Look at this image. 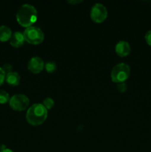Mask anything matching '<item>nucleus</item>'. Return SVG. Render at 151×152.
Instances as JSON below:
<instances>
[{"mask_svg": "<svg viewBox=\"0 0 151 152\" xmlns=\"http://www.w3.org/2000/svg\"><path fill=\"white\" fill-rule=\"evenodd\" d=\"M5 77L6 74L4 71H3L2 68L0 67V86L4 83V82L5 81Z\"/></svg>", "mask_w": 151, "mask_h": 152, "instance_id": "16", "label": "nucleus"}, {"mask_svg": "<svg viewBox=\"0 0 151 152\" xmlns=\"http://www.w3.org/2000/svg\"><path fill=\"white\" fill-rule=\"evenodd\" d=\"M23 35L25 41L32 45L40 44L44 39V33L41 28L33 25L25 28Z\"/></svg>", "mask_w": 151, "mask_h": 152, "instance_id": "4", "label": "nucleus"}, {"mask_svg": "<svg viewBox=\"0 0 151 152\" xmlns=\"http://www.w3.org/2000/svg\"><path fill=\"white\" fill-rule=\"evenodd\" d=\"M25 37L22 33L19 31H16L12 34L11 37L10 39V44L14 48H19L25 43Z\"/></svg>", "mask_w": 151, "mask_h": 152, "instance_id": "9", "label": "nucleus"}, {"mask_svg": "<svg viewBox=\"0 0 151 152\" xmlns=\"http://www.w3.org/2000/svg\"><path fill=\"white\" fill-rule=\"evenodd\" d=\"M12 36V31L6 25L0 26V41L6 42L10 39Z\"/></svg>", "mask_w": 151, "mask_h": 152, "instance_id": "11", "label": "nucleus"}, {"mask_svg": "<svg viewBox=\"0 0 151 152\" xmlns=\"http://www.w3.org/2000/svg\"><path fill=\"white\" fill-rule=\"evenodd\" d=\"M30 103V99L25 94H15L9 100V105L15 111H22L26 109Z\"/></svg>", "mask_w": 151, "mask_h": 152, "instance_id": "5", "label": "nucleus"}, {"mask_svg": "<svg viewBox=\"0 0 151 152\" xmlns=\"http://www.w3.org/2000/svg\"><path fill=\"white\" fill-rule=\"evenodd\" d=\"M0 152H14V151H12V150L10 149V148H7L4 145H1V150H0Z\"/></svg>", "mask_w": 151, "mask_h": 152, "instance_id": "19", "label": "nucleus"}, {"mask_svg": "<svg viewBox=\"0 0 151 152\" xmlns=\"http://www.w3.org/2000/svg\"><path fill=\"white\" fill-rule=\"evenodd\" d=\"M47 117V110L41 103H35L28 108L26 114V120L32 126L42 124Z\"/></svg>", "mask_w": 151, "mask_h": 152, "instance_id": "2", "label": "nucleus"}, {"mask_svg": "<svg viewBox=\"0 0 151 152\" xmlns=\"http://www.w3.org/2000/svg\"><path fill=\"white\" fill-rule=\"evenodd\" d=\"M0 150H1V145H0Z\"/></svg>", "mask_w": 151, "mask_h": 152, "instance_id": "21", "label": "nucleus"}, {"mask_svg": "<svg viewBox=\"0 0 151 152\" xmlns=\"http://www.w3.org/2000/svg\"><path fill=\"white\" fill-rule=\"evenodd\" d=\"M127 85L126 84L125 82L124 83H120L117 84V90L118 91L121 92V93H123V92H125L127 91Z\"/></svg>", "mask_w": 151, "mask_h": 152, "instance_id": "15", "label": "nucleus"}, {"mask_svg": "<svg viewBox=\"0 0 151 152\" xmlns=\"http://www.w3.org/2000/svg\"><path fill=\"white\" fill-rule=\"evenodd\" d=\"M107 16V10L103 4L96 3L90 10V18L97 23H101L106 19Z\"/></svg>", "mask_w": 151, "mask_h": 152, "instance_id": "6", "label": "nucleus"}, {"mask_svg": "<svg viewBox=\"0 0 151 152\" xmlns=\"http://www.w3.org/2000/svg\"><path fill=\"white\" fill-rule=\"evenodd\" d=\"M144 39L146 42L150 46H151V30H149V31L145 34Z\"/></svg>", "mask_w": 151, "mask_h": 152, "instance_id": "18", "label": "nucleus"}, {"mask_svg": "<svg viewBox=\"0 0 151 152\" xmlns=\"http://www.w3.org/2000/svg\"><path fill=\"white\" fill-rule=\"evenodd\" d=\"M37 10L33 5L24 4L16 13V20L22 26L28 28L32 26L37 19Z\"/></svg>", "mask_w": 151, "mask_h": 152, "instance_id": "1", "label": "nucleus"}, {"mask_svg": "<svg viewBox=\"0 0 151 152\" xmlns=\"http://www.w3.org/2000/svg\"><path fill=\"white\" fill-rule=\"evenodd\" d=\"M130 74V66L127 64L121 62L115 65L111 71V80L117 84L120 83H124L128 79Z\"/></svg>", "mask_w": 151, "mask_h": 152, "instance_id": "3", "label": "nucleus"}, {"mask_svg": "<svg viewBox=\"0 0 151 152\" xmlns=\"http://www.w3.org/2000/svg\"><path fill=\"white\" fill-rule=\"evenodd\" d=\"M56 63L54 61H48L44 64V68H45L46 71L49 74L53 73L56 70Z\"/></svg>", "mask_w": 151, "mask_h": 152, "instance_id": "12", "label": "nucleus"}, {"mask_svg": "<svg viewBox=\"0 0 151 152\" xmlns=\"http://www.w3.org/2000/svg\"><path fill=\"white\" fill-rule=\"evenodd\" d=\"M54 100L50 97H47L46 99H44L42 102V105H44V108L47 110L51 109V108L54 106Z\"/></svg>", "mask_w": 151, "mask_h": 152, "instance_id": "14", "label": "nucleus"}, {"mask_svg": "<svg viewBox=\"0 0 151 152\" xmlns=\"http://www.w3.org/2000/svg\"><path fill=\"white\" fill-rule=\"evenodd\" d=\"M115 50L118 56L124 57L130 54L131 48H130V44L127 42L121 40L115 45Z\"/></svg>", "mask_w": 151, "mask_h": 152, "instance_id": "8", "label": "nucleus"}, {"mask_svg": "<svg viewBox=\"0 0 151 152\" xmlns=\"http://www.w3.org/2000/svg\"><path fill=\"white\" fill-rule=\"evenodd\" d=\"M1 68H2L3 71L5 72L6 74H8V73L11 72V71H12V65H10V64H9V63L4 64V65H3Z\"/></svg>", "mask_w": 151, "mask_h": 152, "instance_id": "17", "label": "nucleus"}, {"mask_svg": "<svg viewBox=\"0 0 151 152\" xmlns=\"http://www.w3.org/2000/svg\"><path fill=\"white\" fill-rule=\"evenodd\" d=\"M68 3H70V4H78V3H81L82 2V0H79V1H68Z\"/></svg>", "mask_w": 151, "mask_h": 152, "instance_id": "20", "label": "nucleus"}, {"mask_svg": "<svg viewBox=\"0 0 151 152\" xmlns=\"http://www.w3.org/2000/svg\"><path fill=\"white\" fill-rule=\"evenodd\" d=\"M9 94L4 90H0V104L7 103L10 100Z\"/></svg>", "mask_w": 151, "mask_h": 152, "instance_id": "13", "label": "nucleus"}, {"mask_svg": "<svg viewBox=\"0 0 151 152\" xmlns=\"http://www.w3.org/2000/svg\"><path fill=\"white\" fill-rule=\"evenodd\" d=\"M28 68L32 73L38 74L44 68V61L38 56H33L28 62Z\"/></svg>", "mask_w": 151, "mask_h": 152, "instance_id": "7", "label": "nucleus"}, {"mask_svg": "<svg viewBox=\"0 0 151 152\" xmlns=\"http://www.w3.org/2000/svg\"><path fill=\"white\" fill-rule=\"evenodd\" d=\"M20 75L16 71H11L6 74L5 81L8 85L11 86H16L20 83Z\"/></svg>", "mask_w": 151, "mask_h": 152, "instance_id": "10", "label": "nucleus"}]
</instances>
